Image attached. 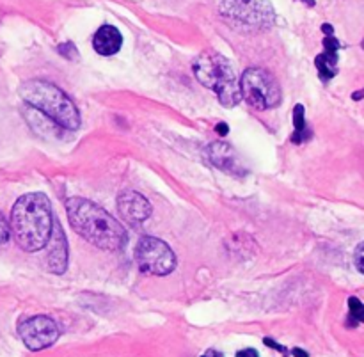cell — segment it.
Returning <instances> with one entry per match:
<instances>
[{
    "label": "cell",
    "instance_id": "obj_14",
    "mask_svg": "<svg viewBox=\"0 0 364 357\" xmlns=\"http://www.w3.org/2000/svg\"><path fill=\"white\" fill-rule=\"evenodd\" d=\"M294 127H295V132H294V135H291V142H294V144H302V142H306L311 139V132L308 130V124H306L304 107L302 105H295Z\"/></svg>",
    "mask_w": 364,
    "mask_h": 357
},
{
    "label": "cell",
    "instance_id": "obj_24",
    "mask_svg": "<svg viewBox=\"0 0 364 357\" xmlns=\"http://www.w3.org/2000/svg\"><path fill=\"white\" fill-rule=\"evenodd\" d=\"M294 356H295V357H308V354H306L304 351H301V348H295Z\"/></svg>",
    "mask_w": 364,
    "mask_h": 357
},
{
    "label": "cell",
    "instance_id": "obj_23",
    "mask_svg": "<svg viewBox=\"0 0 364 357\" xmlns=\"http://www.w3.org/2000/svg\"><path fill=\"white\" fill-rule=\"evenodd\" d=\"M322 31L326 32L327 36H333V25H329V23H326V25H322Z\"/></svg>",
    "mask_w": 364,
    "mask_h": 357
},
{
    "label": "cell",
    "instance_id": "obj_5",
    "mask_svg": "<svg viewBox=\"0 0 364 357\" xmlns=\"http://www.w3.org/2000/svg\"><path fill=\"white\" fill-rule=\"evenodd\" d=\"M219 14L235 31L242 32L267 31L276 20L269 0H220Z\"/></svg>",
    "mask_w": 364,
    "mask_h": 357
},
{
    "label": "cell",
    "instance_id": "obj_18",
    "mask_svg": "<svg viewBox=\"0 0 364 357\" xmlns=\"http://www.w3.org/2000/svg\"><path fill=\"white\" fill-rule=\"evenodd\" d=\"M57 50H59L60 55L66 57V59H70V53H71V57H73V59H75V57L78 55V53H77V48H75L73 43H64V45H60L59 48H57Z\"/></svg>",
    "mask_w": 364,
    "mask_h": 357
},
{
    "label": "cell",
    "instance_id": "obj_1",
    "mask_svg": "<svg viewBox=\"0 0 364 357\" xmlns=\"http://www.w3.org/2000/svg\"><path fill=\"white\" fill-rule=\"evenodd\" d=\"M68 220L75 233L103 251H119L128 240L127 230L109 212L84 198H71L66 203Z\"/></svg>",
    "mask_w": 364,
    "mask_h": 357
},
{
    "label": "cell",
    "instance_id": "obj_2",
    "mask_svg": "<svg viewBox=\"0 0 364 357\" xmlns=\"http://www.w3.org/2000/svg\"><path fill=\"white\" fill-rule=\"evenodd\" d=\"M11 233L23 251L38 252L46 247L53 228L50 199L41 192L25 194L11 210Z\"/></svg>",
    "mask_w": 364,
    "mask_h": 357
},
{
    "label": "cell",
    "instance_id": "obj_13",
    "mask_svg": "<svg viewBox=\"0 0 364 357\" xmlns=\"http://www.w3.org/2000/svg\"><path fill=\"white\" fill-rule=\"evenodd\" d=\"M123 45V36L112 25H102L96 31L95 38H92V48L100 53V55H116Z\"/></svg>",
    "mask_w": 364,
    "mask_h": 357
},
{
    "label": "cell",
    "instance_id": "obj_20",
    "mask_svg": "<svg viewBox=\"0 0 364 357\" xmlns=\"http://www.w3.org/2000/svg\"><path fill=\"white\" fill-rule=\"evenodd\" d=\"M237 357H259V356H258V352L252 351V348H244V351L238 352Z\"/></svg>",
    "mask_w": 364,
    "mask_h": 357
},
{
    "label": "cell",
    "instance_id": "obj_12",
    "mask_svg": "<svg viewBox=\"0 0 364 357\" xmlns=\"http://www.w3.org/2000/svg\"><path fill=\"white\" fill-rule=\"evenodd\" d=\"M338 50L340 41L334 36H327L323 39V53H320L315 60V66L318 70L320 80L329 82L338 73Z\"/></svg>",
    "mask_w": 364,
    "mask_h": 357
},
{
    "label": "cell",
    "instance_id": "obj_10",
    "mask_svg": "<svg viewBox=\"0 0 364 357\" xmlns=\"http://www.w3.org/2000/svg\"><path fill=\"white\" fill-rule=\"evenodd\" d=\"M208 155L210 162H212L217 169L224 171V173L233 174V176L245 173L238 153L235 151L230 144H226V142H215V144L210 146Z\"/></svg>",
    "mask_w": 364,
    "mask_h": 357
},
{
    "label": "cell",
    "instance_id": "obj_11",
    "mask_svg": "<svg viewBox=\"0 0 364 357\" xmlns=\"http://www.w3.org/2000/svg\"><path fill=\"white\" fill-rule=\"evenodd\" d=\"M46 245H50L48 251V267L50 272L63 274L68 269V242L64 237L63 228L59 226L55 219H53L52 235H50Z\"/></svg>",
    "mask_w": 364,
    "mask_h": 357
},
{
    "label": "cell",
    "instance_id": "obj_4",
    "mask_svg": "<svg viewBox=\"0 0 364 357\" xmlns=\"http://www.w3.org/2000/svg\"><path fill=\"white\" fill-rule=\"evenodd\" d=\"M192 70H194L199 84L215 92L220 105L235 107L242 102L240 82H238L230 60L223 53L215 52V50H206L194 60Z\"/></svg>",
    "mask_w": 364,
    "mask_h": 357
},
{
    "label": "cell",
    "instance_id": "obj_26",
    "mask_svg": "<svg viewBox=\"0 0 364 357\" xmlns=\"http://www.w3.org/2000/svg\"><path fill=\"white\" fill-rule=\"evenodd\" d=\"M361 46H363V50H364V39H363V43H361Z\"/></svg>",
    "mask_w": 364,
    "mask_h": 357
},
{
    "label": "cell",
    "instance_id": "obj_21",
    "mask_svg": "<svg viewBox=\"0 0 364 357\" xmlns=\"http://www.w3.org/2000/svg\"><path fill=\"white\" fill-rule=\"evenodd\" d=\"M228 124L226 123H219L217 124V134H220V135H228Z\"/></svg>",
    "mask_w": 364,
    "mask_h": 357
},
{
    "label": "cell",
    "instance_id": "obj_7",
    "mask_svg": "<svg viewBox=\"0 0 364 357\" xmlns=\"http://www.w3.org/2000/svg\"><path fill=\"white\" fill-rule=\"evenodd\" d=\"M139 270L151 276H167L176 267V256L169 245L155 237H142L135 247Z\"/></svg>",
    "mask_w": 364,
    "mask_h": 357
},
{
    "label": "cell",
    "instance_id": "obj_3",
    "mask_svg": "<svg viewBox=\"0 0 364 357\" xmlns=\"http://www.w3.org/2000/svg\"><path fill=\"white\" fill-rule=\"evenodd\" d=\"M18 95L27 105L59 124L64 130H78L80 128V114L77 105L68 98L64 91H60L55 84L46 80H27L20 85Z\"/></svg>",
    "mask_w": 364,
    "mask_h": 357
},
{
    "label": "cell",
    "instance_id": "obj_22",
    "mask_svg": "<svg viewBox=\"0 0 364 357\" xmlns=\"http://www.w3.org/2000/svg\"><path fill=\"white\" fill-rule=\"evenodd\" d=\"M201 357H224V356L220 354V352H217V351H206Z\"/></svg>",
    "mask_w": 364,
    "mask_h": 357
},
{
    "label": "cell",
    "instance_id": "obj_19",
    "mask_svg": "<svg viewBox=\"0 0 364 357\" xmlns=\"http://www.w3.org/2000/svg\"><path fill=\"white\" fill-rule=\"evenodd\" d=\"M265 345H269V347H272V348H276V351H279V352H283V354H288V351L284 347H281V345H277L276 341L274 340H270V338H265Z\"/></svg>",
    "mask_w": 364,
    "mask_h": 357
},
{
    "label": "cell",
    "instance_id": "obj_6",
    "mask_svg": "<svg viewBox=\"0 0 364 357\" xmlns=\"http://www.w3.org/2000/svg\"><path fill=\"white\" fill-rule=\"evenodd\" d=\"M240 95L256 110L274 109L283 100L276 77L262 68H249L242 73Z\"/></svg>",
    "mask_w": 364,
    "mask_h": 357
},
{
    "label": "cell",
    "instance_id": "obj_9",
    "mask_svg": "<svg viewBox=\"0 0 364 357\" xmlns=\"http://www.w3.org/2000/svg\"><path fill=\"white\" fill-rule=\"evenodd\" d=\"M117 210L123 215V219L132 226H139L141 223H144L153 212L148 199L135 191L121 192L119 198H117Z\"/></svg>",
    "mask_w": 364,
    "mask_h": 357
},
{
    "label": "cell",
    "instance_id": "obj_8",
    "mask_svg": "<svg viewBox=\"0 0 364 357\" xmlns=\"http://www.w3.org/2000/svg\"><path fill=\"white\" fill-rule=\"evenodd\" d=\"M21 341L28 351H45L52 347L59 338V327L50 316L36 315L31 319H25L18 327Z\"/></svg>",
    "mask_w": 364,
    "mask_h": 357
},
{
    "label": "cell",
    "instance_id": "obj_25",
    "mask_svg": "<svg viewBox=\"0 0 364 357\" xmlns=\"http://www.w3.org/2000/svg\"><path fill=\"white\" fill-rule=\"evenodd\" d=\"M352 98H354V100H361V98H364V89H363V91L354 92V95H352Z\"/></svg>",
    "mask_w": 364,
    "mask_h": 357
},
{
    "label": "cell",
    "instance_id": "obj_15",
    "mask_svg": "<svg viewBox=\"0 0 364 357\" xmlns=\"http://www.w3.org/2000/svg\"><path fill=\"white\" fill-rule=\"evenodd\" d=\"M348 309H350V326L364 324V304L358 297L348 299Z\"/></svg>",
    "mask_w": 364,
    "mask_h": 357
},
{
    "label": "cell",
    "instance_id": "obj_16",
    "mask_svg": "<svg viewBox=\"0 0 364 357\" xmlns=\"http://www.w3.org/2000/svg\"><path fill=\"white\" fill-rule=\"evenodd\" d=\"M9 237H11V228L9 224H7L6 217L0 213V245L6 244V242L9 240Z\"/></svg>",
    "mask_w": 364,
    "mask_h": 357
},
{
    "label": "cell",
    "instance_id": "obj_17",
    "mask_svg": "<svg viewBox=\"0 0 364 357\" xmlns=\"http://www.w3.org/2000/svg\"><path fill=\"white\" fill-rule=\"evenodd\" d=\"M354 265L355 269L359 270V272L364 274V242L361 245H359L358 249H355L354 252Z\"/></svg>",
    "mask_w": 364,
    "mask_h": 357
}]
</instances>
